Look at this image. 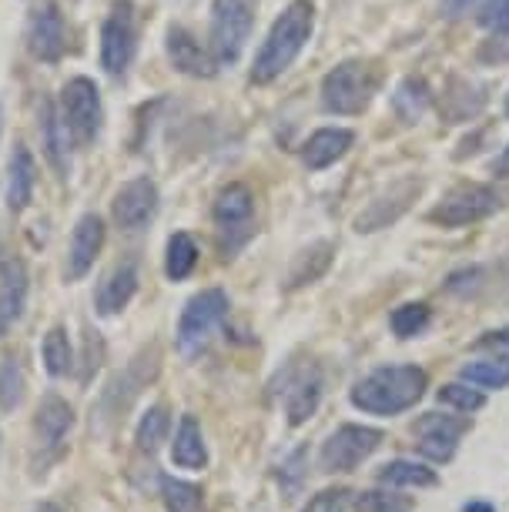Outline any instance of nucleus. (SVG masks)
Here are the masks:
<instances>
[{
  "mask_svg": "<svg viewBox=\"0 0 509 512\" xmlns=\"http://www.w3.org/2000/svg\"><path fill=\"white\" fill-rule=\"evenodd\" d=\"M463 512H499L493 502H483V499H473V502H463Z\"/></svg>",
  "mask_w": 509,
  "mask_h": 512,
  "instance_id": "obj_46",
  "label": "nucleus"
},
{
  "mask_svg": "<svg viewBox=\"0 0 509 512\" xmlns=\"http://www.w3.org/2000/svg\"><path fill=\"white\" fill-rule=\"evenodd\" d=\"M255 0H215L211 7V54L218 64H235L252 34Z\"/></svg>",
  "mask_w": 509,
  "mask_h": 512,
  "instance_id": "obj_8",
  "label": "nucleus"
},
{
  "mask_svg": "<svg viewBox=\"0 0 509 512\" xmlns=\"http://www.w3.org/2000/svg\"><path fill=\"white\" fill-rule=\"evenodd\" d=\"M138 51V14L131 0H118L101 27V67L111 77H121Z\"/></svg>",
  "mask_w": 509,
  "mask_h": 512,
  "instance_id": "obj_10",
  "label": "nucleus"
},
{
  "mask_svg": "<svg viewBox=\"0 0 509 512\" xmlns=\"http://www.w3.org/2000/svg\"><path fill=\"white\" fill-rule=\"evenodd\" d=\"M228 318V295L222 288H205V292L191 295L185 312L178 318V332H175V345L181 359H198L201 352L208 349L211 335L225 325Z\"/></svg>",
  "mask_w": 509,
  "mask_h": 512,
  "instance_id": "obj_3",
  "label": "nucleus"
},
{
  "mask_svg": "<svg viewBox=\"0 0 509 512\" xmlns=\"http://www.w3.org/2000/svg\"><path fill=\"white\" fill-rule=\"evenodd\" d=\"M305 456H309V452H305V449H295L292 456H288V459L282 462V472H278V482H282V489H285V492H299L302 479H305Z\"/></svg>",
  "mask_w": 509,
  "mask_h": 512,
  "instance_id": "obj_39",
  "label": "nucleus"
},
{
  "mask_svg": "<svg viewBox=\"0 0 509 512\" xmlns=\"http://www.w3.org/2000/svg\"><path fill=\"white\" fill-rule=\"evenodd\" d=\"M27 292H31V282H27V268L21 258L0 262V338L14 332V325L24 318Z\"/></svg>",
  "mask_w": 509,
  "mask_h": 512,
  "instance_id": "obj_17",
  "label": "nucleus"
},
{
  "mask_svg": "<svg viewBox=\"0 0 509 512\" xmlns=\"http://www.w3.org/2000/svg\"><path fill=\"white\" fill-rule=\"evenodd\" d=\"M71 429H74V409L57 392H47L34 415V446H37L34 472L37 476H44V472L67 452Z\"/></svg>",
  "mask_w": 509,
  "mask_h": 512,
  "instance_id": "obj_6",
  "label": "nucleus"
},
{
  "mask_svg": "<svg viewBox=\"0 0 509 512\" xmlns=\"http://www.w3.org/2000/svg\"><path fill=\"white\" fill-rule=\"evenodd\" d=\"M486 104V88H479V84L473 81H453V88H449L443 94V111L449 121H466L473 118V114H479V108Z\"/></svg>",
  "mask_w": 509,
  "mask_h": 512,
  "instance_id": "obj_29",
  "label": "nucleus"
},
{
  "mask_svg": "<svg viewBox=\"0 0 509 512\" xmlns=\"http://www.w3.org/2000/svg\"><path fill=\"white\" fill-rule=\"evenodd\" d=\"M439 405H446V409H456V412H479L486 405V395L476 389V385L469 382H449L443 389L436 392Z\"/></svg>",
  "mask_w": 509,
  "mask_h": 512,
  "instance_id": "obj_36",
  "label": "nucleus"
},
{
  "mask_svg": "<svg viewBox=\"0 0 509 512\" xmlns=\"http://www.w3.org/2000/svg\"><path fill=\"white\" fill-rule=\"evenodd\" d=\"M493 175L496 178H509V148H503V154L493 161Z\"/></svg>",
  "mask_w": 509,
  "mask_h": 512,
  "instance_id": "obj_45",
  "label": "nucleus"
},
{
  "mask_svg": "<svg viewBox=\"0 0 509 512\" xmlns=\"http://www.w3.org/2000/svg\"><path fill=\"white\" fill-rule=\"evenodd\" d=\"M479 278H483V268H466V272H456L446 282V292H453V295H473L476 288L483 285Z\"/></svg>",
  "mask_w": 509,
  "mask_h": 512,
  "instance_id": "obj_42",
  "label": "nucleus"
},
{
  "mask_svg": "<svg viewBox=\"0 0 509 512\" xmlns=\"http://www.w3.org/2000/svg\"><path fill=\"white\" fill-rule=\"evenodd\" d=\"M61 118L78 148H91L101 134V91L91 77H71L61 91Z\"/></svg>",
  "mask_w": 509,
  "mask_h": 512,
  "instance_id": "obj_9",
  "label": "nucleus"
},
{
  "mask_svg": "<svg viewBox=\"0 0 509 512\" xmlns=\"http://www.w3.org/2000/svg\"><path fill=\"white\" fill-rule=\"evenodd\" d=\"M432 94H429V84L422 81V77H406V81L399 84L396 94H392V108H396V114L406 124L419 121L422 111L429 108Z\"/></svg>",
  "mask_w": 509,
  "mask_h": 512,
  "instance_id": "obj_32",
  "label": "nucleus"
},
{
  "mask_svg": "<svg viewBox=\"0 0 509 512\" xmlns=\"http://www.w3.org/2000/svg\"><path fill=\"white\" fill-rule=\"evenodd\" d=\"M211 221L218 231V248L225 258H235L238 251L248 245V238L255 235V195L252 188L235 181V185L222 188V195L215 198L211 208Z\"/></svg>",
  "mask_w": 509,
  "mask_h": 512,
  "instance_id": "obj_5",
  "label": "nucleus"
},
{
  "mask_svg": "<svg viewBox=\"0 0 509 512\" xmlns=\"http://www.w3.org/2000/svg\"><path fill=\"white\" fill-rule=\"evenodd\" d=\"M355 509L359 512H409V502L396 496V492H382V489H372V492H362L355 499Z\"/></svg>",
  "mask_w": 509,
  "mask_h": 512,
  "instance_id": "obj_37",
  "label": "nucleus"
},
{
  "mask_svg": "<svg viewBox=\"0 0 509 512\" xmlns=\"http://www.w3.org/2000/svg\"><path fill=\"white\" fill-rule=\"evenodd\" d=\"M469 432V419L463 415H443V412H426L416 422V436H419V456L443 466L456 456L459 439Z\"/></svg>",
  "mask_w": 509,
  "mask_h": 512,
  "instance_id": "obj_12",
  "label": "nucleus"
},
{
  "mask_svg": "<svg viewBox=\"0 0 509 512\" xmlns=\"http://www.w3.org/2000/svg\"><path fill=\"white\" fill-rule=\"evenodd\" d=\"M138 262H118L111 268L108 275L101 278L98 285V295H94V308H98V315L111 318V315H121L124 308L131 305V298L138 295Z\"/></svg>",
  "mask_w": 509,
  "mask_h": 512,
  "instance_id": "obj_18",
  "label": "nucleus"
},
{
  "mask_svg": "<svg viewBox=\"0 0 509 512\" xmlns=\"http://www.w3.org/2000/svg\"><path fill=\"white\" fill-rule=\"evenodd\" d=\"M379 91V71L369 61H345L322 81V108L329 114H362Z\"/></svg>",
  "mask_w": 509,
  "mask_h": 512,
  "instance_id": "obj_4",
  "label": "nucleus"
},
{
  "mask_svg": "<svg viewBox=\"0 0 509 512\" xmlns=\"http://www.w3.org/2000/svg\"><path fill=\"white\" fill-rule=\"evenodd\" d=\"M479 349H509V325L499 332H489L486 338H479Z\"/></svg>",
  "mask_w": 509,
  "mask_h": 512,
  "instance_id": "obj_44",
  "label": "nucleus"
},
{
  "mask_svg": "<svg viewBox=\"0 0 509 512\" xmlns=\"http://www.w3.org/2000/svg\"><path fill=\"white\" fill-rule=\"evenodd\" d=\"M355 134L349 128H322L315 131L309 141H305L302 148V161L309 171H322L329 168V164H335L339 158H345V151L352 148Z\"/></svg>",
  "mask_w": 509,
  "mask_h": 512,
  "instance_id": "obj_23",
  "label": "nucleus"
},
{
  "mask_svg": "<svg viewBox=\"0 0 509 512\" xmlns=\"http://www.w3.org/2000/svg\"><path fill=\"white\" fill-rule=\"evenodd\" d=\"M161 499L168 512H205V492L188 479L165 476L161 479Z\"/></svg>",
  "mask_w": 509,
  "mask_h": 512,
  "instance_id": "obj_33",
  "label": "nucleus"
},
{
  "mask_svg": "<svg viewBox=\"0 0 509 512\" xmlns=\"http://www.w3.org/2000/svg\"><path fill=\"white\" fill-rule=\"evenodd\" d=\"M34 185H37L34 154L27 151V144H14L11 161H7V208L24 211L34 198Z\"/></svg>",
  "mask_w": 509,
  "mask_h": 512,
  "instance_id": "obj_21",
  "label": "nucleus"
},
{
  "mask_svg": "<svg viewBox=\"0 0 509 512\" xmlns=\"http://www.w3.org/2000/svg\"><path fill=\"white\" fill-rule=\"evenodd\" d=\"M382 429H372V425H355L345 422L332 432L329 439L322 442L319 452V469L325 476H339V472H355L366 462L372 452L382 446Z\"/></svg>",
  "mask_w": 509,
  "mask_h": 512,
  "instance_id": "obj_7",
  "label": "nucleus"
},
{
  "mask_svg": "<svg viewBox=\"0 0 509 512\" xmlns=\"http://www.w3.org/2000/svg\"><path fill=\"white\" fill-rule=\"evenodd\" d=\"M332 245L329 241H315V245H309L302 251V255H295V262L292 268H288V285L285 288H305V285H312V282H319V278L329 272V265H332Z\"/></svg>",
  "mask_w": 509,
  "mask_h": 512,
  "instance_id": "obj_26",
  "label": "nucleus"
},
{
  "mask_svg": "<svg viewBox=\"0 0 509 512\" xmlns=\"http://www.w3.org/2000/svg\"><path fill=\"white\" fill-rule=\"evenodd\" d=\"M198 265V245L195 238L185 235V231H175L168 238V255H165V275L171 282H185V278L195 272Z\"/></svg>",
  "mask_w": 509,
  "mask_h": 512,
  "instance_id": "obj_31",
  "label": "nucleus"
},
{
  "mask_svg": "<svg viewBox=\"0 0 509 512\" xmlns=\"http://www.w3.org/2000/svg\"><path fill=\"white\" fill-rule=\"evenodd\" d=\"M27 51H31L37 61L54 64L61 61L67 51V27H64V14L54 0H44L31 11V21H27Z\"/></svg>",
  "mask_w": 509,
  "mask_h": 512,
  "instance_id": "obj_13",
  "label": "nucleus"
},
{
  "mask_svg": "<svg viewBox=\"0 0 509 512\" xmlns=\"http://www.w3.org/2000/svg\"><path fill=\"white\" fill-rule=\"evenodd\" d=\"M479 61L506 64L509 61V31H496L489 41H483V47H479Z\"/></svg>",
  "mask_w": 509,
  "mask_h": 512,
  "instance_id": "obj_41",
  "label": "nucleus"
},
{
  "mask_svg": "<svg viewBox=\"0 0 509 512\" xmlns=\"http://www.w3.org/2000/svg\"><path fill=\"white\" fill-rule=\"evenodd\" d=\"M479 24L493 34L509 31V0H486V4L479 7Z\"/></svg>",
  "mask_w": 509,
  "mask_h": 512,
  "instance_id": "obj_40",
  "label": "nucleus"
},
{
  "mask_svg": "<svg viewBox=\"0 0 509 512\" xmlns=\"http://www.w3.org/2000/svg\"><path fill=\"white\" fill-rule=\"evenodd\" d=\"M41 355H44L47 375H54V379H64V375L74 369V345H71V335H67L64 325H54L51 332L44 335Z\"/></svg>",
  "mask_w": 509,
  "mask_h": 512,
  "instance_id": "obj_28",
  "label": "nucleus"
},
{
  "mask_svg": "<svg viewBox=\"0 0 509 512\" xmlns=\"http://www.w3.org/2000/svg\"><path fill=\"white\" fill-rule=\"evenodd\" d=\"M322 402V372L315 365L285 372V415L288 425L309 422Z\"/></svg>",
  "mask_w": 509,
  "mask_h": 512,
  "instance_id": "obj_16",
  "label": "nucleus"
},
{
  "mask_svg": "<svg viewBox=\"0 0 509 512\" xmlns=\"http://www.w3.org/2000/svg\"><path fill=\"white\" fill-rule=\"evenodd\" d=\"M506 118H509V98H506Z\"/></svg>",
  "mask_w": 509,
  "mask_h": 512,
  "instance_id": "obj_49",
  "label": "nucleus"
},
{
  "mask_svg": "<svg viewBox=\"0 0 509 512\" xmlns=\"http://www.w3.org/2000/svg\"><path fill=\"white\" fill-rule=\"evenodd\" d=\"M459 379L476 385V389H509V359H476V362H466L459 369Z\"/></svg>",
  "mask_w": 509,
  "mask_h": 512,
  "instance_id": "obj_30",
  "label": "nucleus"
},
{
  "mask_svg": "<svg viewBox=\"0 0 509 512\" xmlns=\"http://www.w3.org/2000/svg\"><path fill=\"white\" fill-rule=\"evenodd\" d=\"M171 462L178 469H205L208 466V446H205V432L195 415H181L178 429H175V442H171Z\"/></svg>",
  "mask_w": 509,
  "mask_h": 512,
  "instance_id": "obj_24",
  "label": "nucleus"
},
{
  "mask_svg": "<svg viewBox=\"0 0 509 512\" xmlns=\"http://www.w3.org/2000/svg\"><path fill=\"white\" fill-rule=\"evenodd\" d=\"M429 389V375L419 365H382L372 369L366 379L355 382L352 405L366 415H379V419H392L416 405Z\"/></svg>",
  "mask_w": 509,
  "mask_h": 512,
  "instance_id": "obj_1",
  "label": "nucleus"
},
{
  "mask_svg": "<svg viewBox=\"0 0 509 512\" xmlns=\"http://www.w3.org/2000/svg\"><path fill=\"white\" fill-rule=\"evenodd\" d=\"M27 512H64V509L57 506V502H37V506H31Z\"/></svg>",
  "mask_w": 509,
  "mask_h": 512,
  "instance_id": "obj_47",
  "label": "nucleus"
},
{
  "mask_svg": "<svg viewBox=\"0 0 509 512\" xmlns=\"http://www.w3.org/2000/svg\"><path fill=\"white\" fill-rule=\"evenodd\" d=\"M379 486L389 489H432L439 486L436 469H429L426 462H412V459H392L376 472Z\"/></svg>",
  "mask_w": 509,
  "mask_h": 512,
  "instance_id": "obj_25",
  "label": "nucleus"
},
{
  "mask_svg": "<svg viewBox=\"0 0 509 512\" xmlns=\"http://www.w3.org/2000/svg\"><path fill=\"white\" fill-rule=\"evenodd\" d=\"M101 248H104V221L98 215H81L71 231V245H67V265H64L67 282H81L94 268V262H98Z\"/></svg>",
  "mask_w": 509,
  "mask_h": 512,
  "instance_id": "obj_15",
  "label": "nucleus"
},
{
  "mask_svg": "<svg viewBox=\"0 0 509 512\" xmlns=\"http://www.w3.org/2000/svg\"><path fill=\"white\" fill-rule=\"evenodd\" d=\"M499 208V195L486 185H456L449 195L439 201L436 208L429 211V221L443 228H463V225H476V221L489 218Z\"/></svg>",
  "mask_w": 509,
  "mask_h": 512,
  "instance_id": "obj_11",
  "label": "nucleus"
},
{
  "mask_svg": "<svg viewBox=\"0 0 509 512\" xmlns=\"http://www.w3.org/2000/svg\"><path fill=\"white\" fill-rule=\"evenodd\" d=\"M0 128H4V111H0Z\"/></svg>",
  "mask_w": 509,
  "mask_h": 512,
  "instance_id": "obj_48",
  "label": "nucleus"
},
{
  "mask_svg": "<svg viewBox=\"0 0 509 512\" xmlns=\"http://www.w3.org/2000/svg\"><path fill=\"white\" fill-rule=\"evenodd\" d=\"M349 509V489H322L305 502L302 512H345Z\"/></svg>",
  "mask_w": 509,
  "mask_h": 512,
  "instance_id": "obj_38",
  "label": "nucleus"
},
{
  "mask_svg": "<svg viewBox=\"0 0 509 512\" xmlns=\"http://www.w3.org/2000/svg\"><path fill=\"white\" fill-rule=\"evenodd\" d=\"M419 195V181H399V185L389 188V195L376 198L372 205L362 211L359 218H355V231H379V228H389L392 221H396L402 211L412 205V198Z\"/></svg>",
  "mask_w": 509,
  "mask_h": 512,
  "instance_id": "obj_20",
  "label": "nucleus"
},
{
  "mask_svg": "<svg viewBox=\"0 0 509 512\" xmlns=\"http://www.w3.org/2000/svg\"><path fill=\"white\" fill-rule=\"evenodd\" d=\"M111 215L124 231L148 228L158 215V185L151 178H131L128 185L118 188L111 201Z\"/></svg>",
  "mask_w": 509,
  "mask_h": 512,
  "instance_id": "obj_14",
  "label": "nucleus"
},
{
  "mask_svg": "<svg viewBox=\"0 0 509 512\" xmlns=\"http://www.w3.org/2000/svg\"><path fill=\"white\" fill-rule=\"evenodd\" d=\"M171 432V415L165 405H151L148 412L141 415L138 429H134V442H138V452L144 456H155V452L168 442Z\"/></svg>",
  "mask_w": 509,
  "mask_h": 512,
  "instance_id": "obj_27",
  "label": "nucleus"
},
{
  "mask_svg": "<svg viewBox=\"0 0 509 512\" xmlns=\"http://www.w3.org/2000/svg\"><path fill=\"white\" fill-rule=\"evenodd\" d=\"M315 27V7L309 0H292L285 7L282 17L272 24L265 44L258 47L255 64H252V81L255 84H272L275 77H282L288 67L295 64V57L305 51Z\"/></svg>",
  "mask_w": 509,
  "mask_h": 512,
  "instance_id": "obj_2",
  "label": "nucleus"
},
{
  "mask_svg": "<svg viewBox=\"0 0 509 512\" xmlns=\"http://www.w3.org/2000/svg\"><path fill=\"white\" fill-rule=\"evenodd\" d=\"M24 389H27V372L24 362L11 355V359L0 362V409L14 412L17 405L24 402Z\"/></svg>",
  "mask_w": 509,
  "mask_h": 512,
  "instance_id": "obj_34",
  "label": "nucleus"
},
{
  "mask_svg": "<svg viewBox=\"0 0 509 512\" xmlns=\"http://www.w3.org/2000/svg\"><path fill=\"white\" fill-rule=\"evenodd\" d=\"M429 322H432V312H429V305H422V302L399 305L396 312H392V318H389L392 332H396L399 338H416V335H422L429 328Z\"/></svg>",
  "mask_w": 509,
  "mask_h": 512,
  "instance_id": "obj_35",
  "label": "nucleus"
},
{
  "mask_svg": "<svg viewBox=\"0 0 509 512\" xmlns=\"http://www.w3.org/2000/svg\"><path fill=\"white\" fill-rule=\"evenodd\" d=\"M483 4L486 0H443V14L449 21H459V17H466V14H479Z\"/></svg>",
  "mask_w": 509,
  "mask_h": 512,
  "instance_id": "obj_43",
  "label": "nucleus"
},
{
  "mask_svg": "<svg viewBox=\"0 0 509 512\" xmlns=\"http://www.w3.org/2000/svg\"><path fill=\"white\" fill-rule=\"evenodd\" d=\"M165 47H168L171 64H175L181 74L215 77V71H218L215 54H211V47H201V41L188 31V27H171Z\"/></svg>",
  "mask_w": 509,
  "mask_h": 512,
  "instance_id": "obj_19",
  "label": "nucleus"
},
{
  "mask_svg": "<svg viewBox=\"0 0 509 512\" xmlns=\"http://www.w3.org/2000/svg\"><path fill=\"white\" fill-rule=\"evenodd\" d=\"M41 138L51 168L64 178L67 168H71V131L61 118V108H54L51 101H41Z\"/></svg>",
  "mask_w": 509,
  "mask_h": 512,
  "instance_id": "obj_22",
  "label": "nucleus"
}]
</instances>
